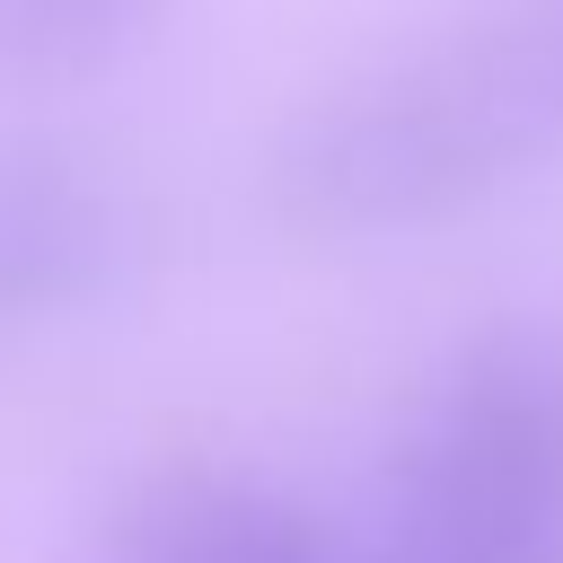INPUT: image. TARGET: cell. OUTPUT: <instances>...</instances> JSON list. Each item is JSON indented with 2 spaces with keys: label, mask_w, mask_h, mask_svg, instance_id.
<instances>
[{
  "label": "cell",
  "mask_w": 563,
  "mask_h": 563,
  "mask_svg": "<svg viewBox=\"0 0 563 563\" xmlns=\"http://www.w3.org/2000/svg\"><path fill=\"white\" fill-rule=\"evenodd\" d=\"M106 563H343V545L282 484L229 466H167L123 501Z\"/></svg>",
  "instance_id": "obj_4"
},
{
  "label": "cell",
  "mask_w": 563,
  "mask_h": 563,
  "mask_svg": "<svg viewBox=\"0 0 563 563\" xmlns=\"http://www.w3.org/2000/svg\"><path fill=\"white\" fill-rule=\"evenodd\" d=\"M158 0H0V62L26 70H70L114 53Z\"/></svg>",
  "instance_id": "obj_5"
},
{
  "label": "cell",
  "mask_w": 563,
  "mask_h": 563,
  "mask_svg": "<svg viewBox=\"0 0 563 563\" xmlns=\"http://www.w3.org/2000/svg\"><path fill=\"white\" fill-rule=\"evenodd\" d=\"M343 563H563V528H431V519H387L369 554Z\"/></svg>",
  "instance_id": "obj_6"
},
{
  "label": "cell",
  "mask_w": 563,
  "mask_h": 563,
  "mask_svg": "<svg viewBox=\"0 0 563 563\" xmlns=\"http://www.w3.org/2000/svg\"><path fill=\"white\" fill-rule=\"evenodd\" d=\"M387 519L563 528V325H501L466 343L396 457Z\"/></svg>",
  "instance_id": "obj_2"
},
{
  "label": "cell",
  "mask_w": 563,
  "mask_h": 563,
  "mask_svg": "<svg viewBox=\"0 0 563 563\" xmlns=\"http://www.w3.org/2000/svg\"><path fill=\"white\" fill-rule=\"evenodd\" d=\"M132 264V211L79 150L0 141V325L62 317L114 290Z\"/></svg>",
  "instance_id": "obj_3"
},
{
  "label": "cell",
  "mask_w": 563,
  "mask_h": 563,
  "mask_svg": "<svg viewBox=\"0 0 563 563\" xmlns=\"http://www.w3.org/2000/svg\"><path fill=\"white\" fill-rule=\"evenodd\" d=\"M563 141V9L413 53L273 150V211L308 238H396L510 185Z\"/></svg>",
  "instance_id": "obj_1"
}]
</instances>
